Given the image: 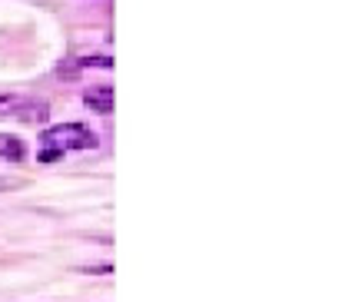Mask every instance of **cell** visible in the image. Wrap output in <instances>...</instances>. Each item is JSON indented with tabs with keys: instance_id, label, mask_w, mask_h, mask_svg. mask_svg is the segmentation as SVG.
<instances>
[{
	"instance_id": "cell-3",
	"label": "cell",
	"mask_w": 355,
	"mask_h": 302,
	"mask_svg": "<svg viewBox=\"0 0 355 302\" xmlns=\"http://www.w3.org/2000/svg\"><path fill=\"white\" fill-rule=\"evenodd\" d=\"M83 103L107 117L110 110H113V87H110V83H96V87H90V90L83 93Z\"/></svg>"
},
{
	"instance_id": "cell-1",
	"label": "cell",
	"mask_w": 355,
	"mask_h": 302,
	"mask_svg": "<svg viewBox=\"0 0 355 302\" xmlns=\"http://www.w3.org/2000/svg\"><path fill=\"white\" fill-rule=\"evenodd\" d=\"M44 143L50 150H93L96 146V133L87 130L83 123H63V126H50L44 133Z\"/></svg>"
},
{
	"instance_id": "cell-4",
	"label": "cell",
	"mask_w": 355,
	"mask_h": 302,
	"mask_svg": "<svg viewBox=\"0 0 355 302\" xmlns=\"http://www.w3.org/2000/svg\"><path fill=\"white\" fill-rule=\"evenodd\" d=\"M0 156H3V160H10V163H20V160L27 156V146H24V140L0 133Z\"/></svg>"
},
{
	"instance_id": "cell-6",
	"label": "cell",
	"mask_w": 355,
	"mask_h": 302,
	"mask_svg": "<svg viewBox=\"0 0 355 302\" xmlns=\"http://www.w3.org/2000/svg\"><path fill=\"white\" fill-rule=\"evenodd\" d=\"M83 272H113V266H90V269H83Z\"/></svg>"
},
{
	"instance_id": "cell-7",
	"label": "cell",
	"mask_w": 355,
	"mask_h": 302,
	"mask_svg": "<svg viewBox=\"0 0 355 302\" xmlns=\"http://www.w3.org/2000/svg\"><path fill=\"white\" fill-rule=\"evenodd\" d=\"M10 186H14V180H3V176H0V190H10Z\"/></svg>"
},
{
	"instance_id": "cell-2",
	"label": "cell",
	"mask_w": 355,
	"mask_h": 302,
	"mask_svg": "<svg viewBox=\"0 0 355 302\" xmlns=\"http://www.w3.org/2000/svg\"><path fill=\"white\" fill-rule=\"evenodd\" d=\"M0 113L3 117H20L27 123H44L50 117V106L44 100H20V97H10V100H0Z\"/></svg>"
},
{
	"instance_id": "cell-5",
	"label": "cell",
	"mask_w": 355,
	"mask_h": 302,
	"mask_svg": "<svg viewBox=\"0 0 355 302\" xmlns=\"http://www.w3.org/2000/svg\"><path fill=\"white\" fill-rule=\"evenodd\" d=\"M77 67H100V70H110V67H113V57H107V53H93V57H83Z\"/></svg>"
}]
</instances>
